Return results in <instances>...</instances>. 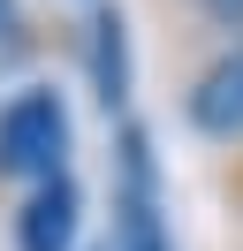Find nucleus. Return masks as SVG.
I'll return each instance as SVG.
<instances>
[{"label": "nucleus", "instance_id": "obj_9", "mask_svg": "<svg viewBox=\"0 0 243 251\" xmlns=\"http://www.w3.org/2000/svg\"><path fill=\"white\" fill-rule=\"evenodd\" d=\"M91 251H106V244H91Z\"/></svg>", "mask_w": 243, "mask_h": 251}, {"label": "nucleus", "instance_id": "obj_8", "mask_svg": "<svg viewBox=\"0 0 243 251\" xmlns=\"http://www.w3.org/2000/svg\"><path fill=\"white\" fill-rule=\"evenodd\" d=\"M220 198H228V213L243 221V152H228V168H220Z\"/></svg>", "mask_w": 243, "mask_h": 251}, {"label": "nucleus", "instance_id": "obj_6", "mask_svg": "<svg viewBox=\"0 0 243 251\" xmlns=\"http://www.w3.org/2000/svg\"><path fill=\"white\" fill-rule=\"evenodd\" d=\"M145 8L160 16V31H167V46L182 53V69L243 38V0H145Z\"/></svg>", "mask_w": 243, "mask_h": 251}, {"label": "nucleus", "instance_id": "obj_2", "mask_svg": "<svg viewBox=\"0 0 243 251\" xmlns=\"http://www.w3.org/2000/svg\"><path fill=\"white\" fill-rule=\"evenodd\" d=\"M76 152V122H69V92L61 84H15L0 99V183L30 190L46 175H61Z\"/></svg>", "mask_w": 243, "mask_h": 251}, {"label": "nucleus", "instance_id": "obj_1", "mask_svg": "<svg viewBox=\"0 0 243 251\" xmlns=\"http://www.w3.org/2000/svg\"><path fill=\"white\" fill-rule=\"evenodd\" d=\"M106 205H114L106 251H175L167 175H160V145H152L145 114H122L114 122V145H106Z\"/></svg>", "mask_w": 243, "mask_h": 251}, {"label": "nucleus", "instance_id": "obj_3", "mask_svg": "<svg viewBox=\"0 0 243 251\" xmlns=\"http://www.w3.org/2000/svg\"><path fill=\"white\" fill-rule=\"evenodd\" d=\"M175 107H182V129H190L197 145H213V152H243V38L182 69Z\"/></svg>", "mask_w": 243, "mask_h": 251}, {"label": "nucleus", "instance_id": "obj_7", "mask_svg": "<svg viewBox=\"0 0 243 251\" xmlns=\"http://www.w3.org/2000/svg\"><path fill=\"white\" fill-rule=\"evenodd\" d=\"M23 0H0V53H23Z\"/></svg>", "mask_w": 243, "mask_h": 251}, {"label": "nucleus", "instance_id": "obj_5", "mask_svg": "<svg viewBox=\"0 0 243 251\" xmlns=\"http://www.w3.org/2000/svg\"><path fill=\"white\" fill-rule=\"evenodd\" d=\"M76 236H84V183H76V168L30 183L15 198V213H8L15 251H76Z\"/></svg>", "mask_w": 243, "mask_h": 251}, {"label": "nucleus", "instance_id": "obj_4", "mask_svg": "<svg viewBox=\"0 0 243 251\" xmlns=\"http://www.w3.org/2000/svg\"><path fill=\"white\" fill-rule=\"evenodd\" d=\"M84 84L106 107V122L137 114V46H129V16L114 0H91L84 16Z\"/></svg>", "mask_w": 243, "mask_h": 251}]
</instances>
